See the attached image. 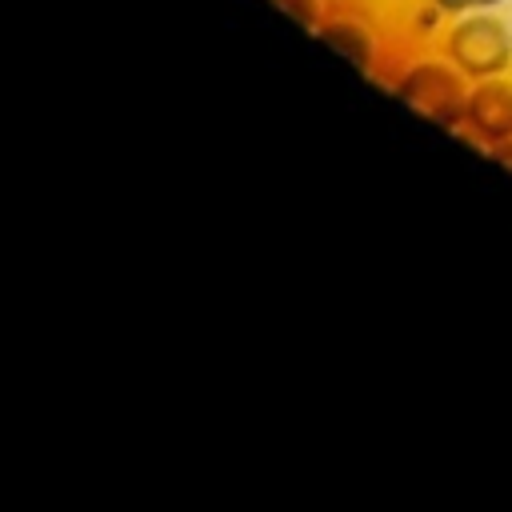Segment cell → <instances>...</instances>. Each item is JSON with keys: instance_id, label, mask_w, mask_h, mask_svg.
I'll use <instances>...</instances> for the list:
<instances>
[{"instance_id": "obj_7", "label": "cell", "mask_w": 512, "mask_h": 512, "mask_svg": "<svg viewBox=\"0 0 512 512\" xmlns=\"http://www.w3.org/2000/svg\"><path fill=\"white\" fill-rule=\"evenodd\" d=\"M488 156H492L500 168H508V172H512V140H504V144H492V148H488Z\"/></svg>"}, {"instance_id": "obj_4", "label": "cell", "mask_w": 512, "mask_h": 512, "mask_svg": "<svg viewBox=\"0 0 512 512\" xmlns=\"http://www.w3.org/2000/svg\"><path fill=\"white\" fill-rule=\"evenodd\" d=\"M312 36H316L320 44H328L336 56H344L356 72L376 76V68H380V36H376V28L364 24L360 16H348V12L324 16Z\"/></svg>"}, {"instance_id": "obj_5", "label": "cell", "mask_w": 512, "mask_h": 512, "mask_svg": "<svg viewBox=\"0 0 512 512\" xmlns=\"http://www.w3.org/2000/svg\"><path fill=\"white\" fill-rule=\"evenodd\" d=\"M272 4H276L284 16H292L300 28H308V32H316V24L328 16V12H324V8H328L324 0H272Z\"/></svg>"}, {"instance_id": "obj_1", "label": "cell", "mask_w": 512, "mask_h": 512, "mask_svg": "<svg viewBox=\"0 0 512 512\" xmlns=\"http://www.w3.org/2000/svg\"><path fill=\"white\" fill-rule=\"evenodd\" d=\"M392 96L400 104H408L416 116H424L428 124L456 132L464 128V112H468V92L472 80L444 56V52H424L412 56L392 80H388Z\"/></svg>"}, {"instance_id": "obj_3", "label": "cell", "mask_w": 512, "mask_h": 512, "mask_svg": "<svg viewBox=\"0 0 512 512\" xmlns=\"http://www.w3.org/2000/svg\"><path fill=\"white\" fill-rule=\"evenodd\" d=\"M464 140H472L476 148H492L512 140V72L504 76H488V80H472L468 92V112H464Z\"/></svg>"}, {"instance_id": "obj_6", "label": "cell", "mask_w": 512, "mask_h": 512, "mask_svg": "<svg viewBox=\"0 0 512 512\" xmlns=\"http://www.w3.org/2000/svg\"><path fill=\"white\" fill-rule=\"evenodd\" d=\"M444 20L452 16H464V12H488V8H500L504 0H428Z\"/></svg>"}, {"instance_id": "obj_2", "label": "cell", "mask_w": 512, "mask_h": 512, "mask_svg": "<svg viewBox=\"0 0 512 512\" xmlns=\"http://www.w3.org/2000/svg\"><path fill=\"white\" fill-rule=\"evenodd\" d=\"M440 52L468 76V80H488L512 72V28L508 20L488 8V12H464L452 16L440 32Z\"/></svg>"}]
</instances>
